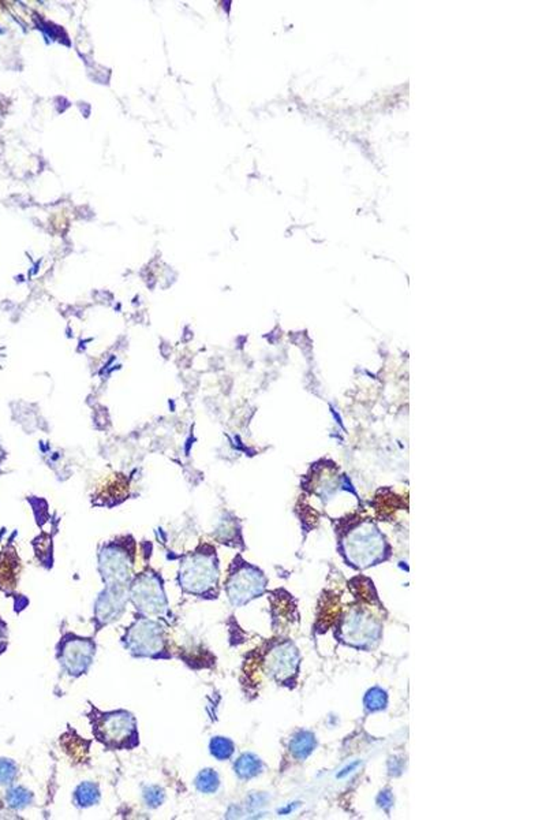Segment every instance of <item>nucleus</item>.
<instances>
[{
    "instance_id": "11",
    "label": "nucleus",
    "mask_w": 546,
    "mask_h": 820,
    "mask_svg": "<svg viewBox=\"0 0 546 820\" xmlns=\"http://www.w3.org/2000/svg\"><path fill=\"white\" fill-rule=\"evenodd\" d=\"M378 636V626L366 614L353 613L346 625L343 626V637L351 644L364 647V644L376 640Z\"/></svg>"
},
{
    "instance_id": "12",
    "label": "nucleus",
    "mask_w": 546,
    "mask_h": 820,
    "mask_svg": "<svg viewBox=\"0 0 546 820\" xmlns=\"http://www.w3.org/2000/svg\"><path fill=\"white\" fill-rule=\"evenodd\" d=\"M130 491V482L122 473L106 476L96 489V498L103 503H115L123 500Z\"/></svg>"
},
{
    "instance_id": "9",
    "label": "nucleus",
    "mask_w": 546,
    "mask_h": 820,
    "mask_svg": "<svg viewBox=\"0 0 546 820\" xmlns=\"http://www.w3.org/2000/svg\"><path fill=\"white\" fill-rule=\"evenodd\" d=\"M266 671L279 682L289 679L298 668V652L290 644H279L273 647L265 658Z\"/></svg>"
},
{
    "instance_id": "21",
    "label": "nucleus",
    "mask_w": 546,
    "mask_h": 820,
    "mask_svg": "<svg viewBox=\"0 0 546 820\" xmlns=\"http://www.w3.org/2000/svg\"><path fill=\"white\" fill-rule=\"evenodd\" d=\"M18 773L17 764L10 759H0V784H10Z\"/></svg>"
},
{
    "instance_id": "6",
    "label": "nucleus",
    "mask_w": 546,
    "mask_h": 820,
    "mask_svg": "<svg viewBox=\"0 0 546 820\" xmlns=\"http://www.w3.org/2000/svg\"><path fill=\"white\" fill-rule=\"evenodd\" d=\"M265 587L266 580L261 571L250 566H242L228 576L225 592L232 606L241 607L262 595Z\"/></svg>"
},
{
    "instance_id": "25",
    "label": "nucleus",
    "mask_w": 546,
    "mask_h": 820,
    "mask_svg": "<svg viewBox=\"0 0 546 820\" xmlns=\"http://www.w3.org/2000/svg\"><path fill=\"white\" fill-rule=\"evenodd\" d=\"M1 637H3V628L0 626V640H1Z\"/></svg>"
},
{
    "instance_id": "23",
    "label": "nucleus",
    "mask_w": 546,
    "mask_h": 820,
    "mask_svg": "<svg viewBox=\"0 0 546 820\" xmlns=\"http://www.w3.org/2000/svg\"><path fill=\"white\" fill-rule=\"evenodd\" d=\"M380 803H384V804H381V807H391V804H392V796H391V793L390 791L381 793Z\"/></svg>"
},
{
    "instance_id": "5",
    "label": "nucleus",
    "mask_w": 546,
    "mask_h": 820,
    "mask_svg": "<svg viewBox=\"0 0 546 820\" xmlns=\"http://www.w3.org/2000/svg\"><path fill=\"white\" fill-rule=\"evenodd\" d=\"M95 641L77 634H66L58 645V659L62 669L72 677L85 674L95 659Z\"/></svg>"
},
{
    "instance_id": "3",
    "label": "nucleus",
    "mask_w": 546,
    "mask_h": 820,
    "mask_svg": "<svg viewBox=\"0 0 546 820\" xmlns=\"http://www.w3.org/2000/svg\"><path fill=\"white\" fill-rule=\"evenodd\" d=\"M125 647L140 658H160L166 651V632L163 626L149 618L136 621L123 637Z\"/></svg>"
},
{
    "instance_id": "1",
    "label": "nucleus",
    "mask_w": 546,
    "mask_h": 820,
    "mask_svg": "<svg viewBox=\"0 0 546 820\" xmlns=\"http://www.w3.org/2000/svg\"><path fill=\"white\" fill-rule=\"evenodd\" d=\"M89 718L96 740L106 748L131 749L138 746L137 720L133 713L125 709L102 712L92 709Z\"/></svg>"
},
{
    "instance_id": "16",
    "label": "nucleus",
    "mask_w": 546,
    "mask_h": 820,
    "mask_svg": "<svg viewBox=\"0 0 546 820\" xmlns=\"http://www.w3.org/2000/svg\"><path fill=\"white\" fill-rule=\"evenodd\" d=\"M32 801H33V794L22 786L11 787L6 794L7 805L15 811L25 810L26 807H29L32 804Z\"/></svg>"
},
{
    "instance_id": "13",
    "label": "nucleus",
    "mask_w": 546,
    "mask_h": 820,
    "mask_svg": "<svg viewBox=\"0 0 546 820\" xmlns=\"http://www.w3.org/2000/svg\"><path fill=\"white\" fill-rule=\"evenodd\" d=\"M234 770L241 780H252L262 773L264 764L261 759L253 753H243L235 762Z\"/></svg>"
},
{
    "instance_id": "10",
    "label": "nucleus",
    "mask_w": 546,
    "mask_h": 820,
    "mask_svg": "<svg viewBox=\"0 0 546 820\" xmlns=\"http://www.w3.org/2000/svg\"><path fill=\"white\" fill-rule=\"evenodd\" d=\"M133 563L126 555L109 551L100 560V570L104 583L112 588H127L131 578Z\"/></svg>"
},
{
    "instance_id": "19",
    "label": "nucleus",
    "mask_w": 546,
    "mask_h": 820,
    "mask_svg": "<svg viewBox=\"0 0 546 820\" xmlns=\"http://www.w3.org/2000/svg\"><path fill=\"white\" fill-rule=\"evenodd\" d=\"M387 704H388V695L384 689H381L378 686L371 688L364 696V707L367 711H371V712L381 711L387 707Z\"/></svg>"
},
{
    "instance_id": "17",
    "label": "nucleus",
    "mask_w": 546,
    "mask_h": 820,
    "mask_svg": "<svg viewBox=\"0 0 546 820\" xmlns=\"http://www.w3.org/2000/svg\"><path fill=\"white\" fill-rule=\"evenodd\" d=\"M194 784L198 791L205 793V794H212V793L218 791L220 778H218V774L215 770L205 768L197 775Z\"/></svg>"
},
{
    "instance_id": "8",
    "label": "nucleus",
    "mask_w": 546,
    "mask_h": 820,
    "mask_svg": "<svg viewBox=\"0 0 546 820\" xmlns=\"http://www.w3.org/2000/svg\"><path fill=\"white\" fill-rule=\"evenodd\" d=\"M129 599L127 588H112L107 587L106 591L99 597L95 606V617L97 626L102 628L120 618L125 613V607Z\"/></svg>"
},
{
    "instance_id": "15",
    "label": "nucleus",
    "mask_w": 546,
    "mask_h": 820,
    "mask_svg": "<svg viewBox=\"0 0 546 820\" xmlns=\"http://www.w3.org/2000/svg\"><path fill=\"white\" fill-rule=\"evenodd\" d=\"M316 748V739L310 732H299L290 744V750L295 759H306Z\"/></svg>"
},
{
    "instance_id": "20",
    "label": "nucleus",
    "mask_w": 546,
    "mask_h": 820,
    "mask_svg": "<svg viewBox=\"0 0 546 820\" xmlns=\"http://www.w3.org/2000/svg\"><path fill=\"white\" fill-rule=\"evenodd\" d=\"M18 560L13 554L0 555V584H13L15 581V567Z\"/></svg>"
},
{
    "instance_id": "22",
    "label": "nucleus",
    "mask_w": 546,
    "mask_h": 820,
    "mask_svg": "<svg viewBox=\"0 0 546 820\" xmlns=\"http://www.w3.org/2000/svg\"><path fill=\"white\" fill-rule=\"evenodd\" d=\"M144 798H145V803L147 807L157 808V807H160L164 803L166 793L159 786H150V787H146L145 791H144Z\"/></svg>"
},
{
    "instance_id": "2",
    "label": "nucleus",
    "mask_w": 546,
    "mask_h": 820,
    "mask_svg": "<svg viewBox=\"0 0 546 820\" xmlns=\"http://www.w3.org/2000/svg\"><path fill=\"white\" fill-rule=\"evenodd\" d=\"M218 570L215 560L195 555L183 562L179 571V587L183 592L195 597H208L218 588Z\"/></svg>"
},
{
    "instance_id": "7",
    "label": "nucleus",
    "mask_w": 546,
    "mask_h": 820,
    "mask_svg": "<svg viewBox=\"0 0 546 820\" xmlns=\"http://www.w3.org/2000/svg\"><path fill=\"white\" fill-rule=\"evenodd\" d=\"M383 551V539L371 526L354 532L346 544V554L348 560L358 567L374 565V562L381 560Z\"/></svg>"
},
{
    "instance_id": "18",
    "label": "nucleus",
    "mask_w": 546,
    "mask_h": 820,
    "mask_svg": "<svg viewBox=\"0 0 546 820\" xmlns=\"http://www.w3.org/2000/svg\"><path fill=\"white\" fill-rule=\"evenodd\" d=\"M209 752L215 759H218L220 762H224V760H228L234 755L235 746L230 739L218 736L211 740Z\"/></svg>"
},
{
    "instance_id": "14",
    "label": "nucleus",
    "mask_w": 546,
    "mask_h": 820,
    "mask_svg": "<svg viewBox=\"0 0 546 820\" xmlns=\"http://www.w3.org/2000/svg\"><path fill=\"white\" fill-rule=\"evenodd\" d=\"M100 797L102 794L97 783L82 782L74 791V801L79 808H89L99 804Z\"/></svg>"
},
{
    "instance_id": "4",
    "label": "nucleus",
    "mask_w": 546,
    "mask_h": 820,
    "mask_svg": "<svg viewBox=\"0 0 546 820\" xmlns=\"http://www.w3.org/2000/svg\"><path fill=\"white\" fill-rule=\"evenodd\" d=\"M129 597L144 615H161L167 611V597L161 580L154 573H141L130 585Z\"/></svg>"
},
{
    "instance_id": "24",
    "label": "nucleus",
    "mask_w": 546,
    "mask_h": 820,
    "mask_svg": "<svg viewBox=\"0 0 546 820\" xmlns=\"http://www.w3.org/2000/svg\"><path fill=\"white\" fill-rule=\"evenodd\" d=\"M358 766H360V762H355V763L350 764V766H348V767H346V768H344L342 773H339V774H337V778H343V777H346L347 774H350V773H351L354 768H357Z\"/></svg>"
}]
</instances>
